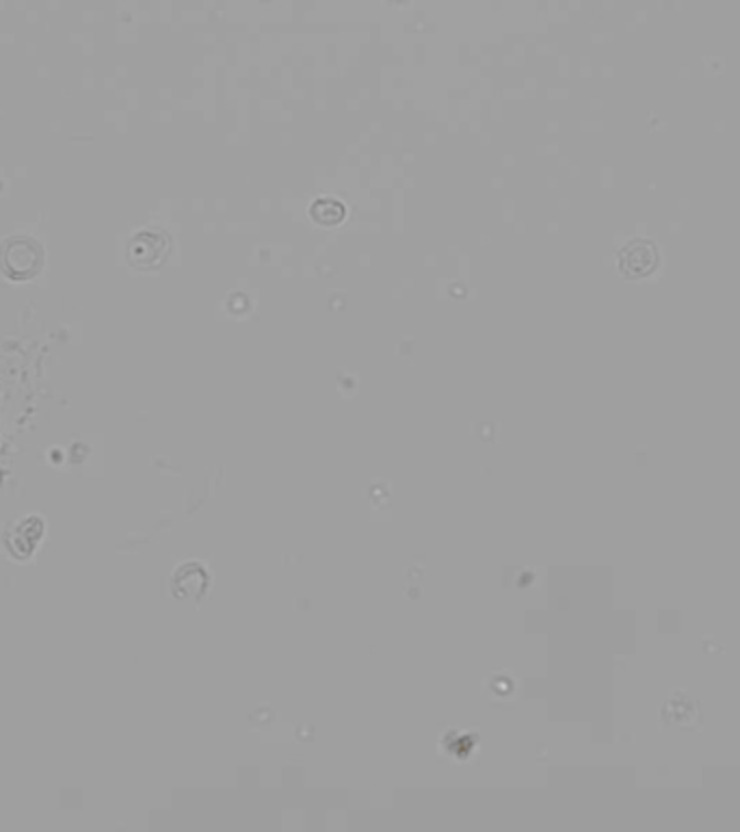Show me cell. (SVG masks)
Masks as SVG:
<instances>
[{"instance_id": "obj_1", "label": "cell", "mask_w": 740, "mask_h": 832, "mask_svg": "<svg viewBox=\"0 0 740 832\" xmlns=\"http://www.w3.org/2000/svg\"><path fill=\"white\" fill-rule=\"evenodd\" d=\"M661 264V252L650 239H632L617 255V269L625 280L652 275Z\"/></svg>"}]
</instances>
